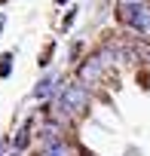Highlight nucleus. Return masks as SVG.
Returning a JSON list of instances; mask_svg holds the SVG:
<instances>
[{
    "label": "nucleus",
    "mask_w": 150,
    "mask_h": 156,
    "mask_svg": "<svg viewBox=\"0 0 150 156\" xmlns=\"http://www.w3.org/2000/svg\"><path fill=\"white\" fill-rule=\"evenodd\" d=\"M55 110H58V116H64V119L86 116V113H89V86H83L80 80L67 83V86L58 92Z\"/></svg>",
    "instance_id": "nucleus-1"
},
{
    "label": "nucleus",
    "mask_w": 150,
    "mask_h": 156,
    "mask_svg": "<svg viewBox=\"0 0 150 156\" xmlns=\"http://www.w3.org/2000/svg\"><path fill=\"white\" fill-rule=\"evenodd\" d=\"M116 19L126 28L138 31L141 37H150V3H147V0H120Z\"/></svg>",
    "instance_id": "nucleus-2"
},
{
    "label": "nucleus",
    "mask_w": 150,
    "mask_h": 156,
    "mask_svg": "<svg viewBox=\"0 0 150 156\" xmlns=\"http://www.w3.org/2000/svg\"><path fill=\"white\" fill-rule=\"evenodd\" d=\"M107 58H110V52H107V49H104V52H95V55H89V58H83V61H80V67H77V80H80L83 86L101 83L104 67H107Z\"/></svg>",
    "instance_id": "nucleus-3"
},
{
    "label": "nucleus",
    "mask_w": 150,
    "mask_h": 156,
    "mask_svg": "<svg viewBox=\"0 0 150 156\" xmlns=\"http://www.w3.org/2000/svg\"><path fill=\"white\" fill-rule=\"evenodd\" d=\"M55 89H58V73H46L43 80L34 86V98H40V101H46L49 95H55Z\"/></svg>",
    "instance_id": "nucleus-4"
},
{
    "label": "nucleus",
    "mask_w": 150,
    "mask_h": 156,
    "mask_svg": "<svg viewBox=\"0 0 150 156\" xmlns=\"http://www.w3.org/2000/svg\"><path fill=\"white\" fill-rule=\"evenodd\" d=\"M43 156H70V147L61 141V144H52V147H46V150H43Z\"/></svg>",
    "instance_id": "nucleus-5"
},
{
    "label": "nucleus",
    "mask_w": 150,
    "mask_h": 156,
    "mask_svg": "<svg viewBox=\"0 0 150 156\" xmlns=\"http://www.w3.org/2000/svg\"><path fill=\"white\" fill-rule=\"evenodd\" d=\"M12 73V52L0 55V76H9Z\"/></svg>",
    "instance_id": "nucleus-6"
},
{
    "label": "nucleus",
    "mask_w": 150,
    "mask_h": 156,
    "mask_svg": "<svg viewBox=\"0 0 150 156\" xmlns=\"http://www.w3.org/2000/svg\"><path fill=\"white\" fill-rule=\"evenodd\" d=\"M28 141H31V135H28V126H25V129L16 135V150H25V147H28Z\"/></svg>",
    "instance_id": "nucleus-7"
},
{
    "label": "nucleus",
    "mask_w": 150,
    "mask_h": 156,
    "mask_svg": "<svg viewBox=\"0 0 150 156\" xmlns=\"http://www.w3.org/2000/svg\"><path fill=\"white\" fill-rule=\"evenodd\" d=\"M73 19H77V6H73V9H70V12H67V16H64V22H61V28H64V31H67V28H70V25H73Z\"/></svg>",
    "instance_id": "nucleus-8"
},
{
    "label": "nucleus",
    "mask_w": 150,
    "mask_h": 156,
    "mask_svg": "<svg viewBox=\"0 0 150 156\" xmlns=\"http://www.w3.org/2000/svg\"><path fill=\"white\" fill-rule=\"evenodd\" d=\"M3 25H6V12H0V34H3Z\"/></svg>",
    "instance_id": "nucleus-9"
},
{
    "label": "nucleus",
    "mask_w": 150,
    "mask_h": 156,
    "mask_svg": "<svg viewBox=\"0 0 150 156\" xmlns=\"http://www.w3.org/2000/svg\"><path fill=\"white\" fill-rule=\"evenodd\" d=\"M6 153V138H0V156Z\"/></svg>",
    "instance_id": "nucleus-10"
},
{
    "label": "nucleus",
    "mask_w": 150,
    "mask_h": 156,
    "mask_svg": "<svg viewBox=\"0 0 150 156\" xmlns=\"http://www.w3.org/2000/svg\"><path fill=\"white\" fill-rule=\"evenodd\" d=\"M58 3H67V0H58Z\"/></svg>",
    "instance_id": "nucleus-11"
}]
</instances>
